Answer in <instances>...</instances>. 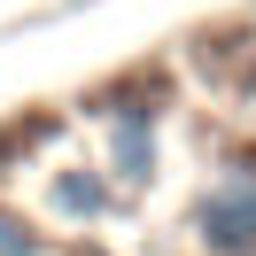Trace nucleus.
<instances>
[{
  "label": "nucleus",
  "mask_w": 256,
  "mask_h": 256,
  "mask_svg": "<svg viewBox=\"0 0 256 256\" xmlns=\"http://www.w3.org/2000/svg\"><path fill=\"white\" fill-rule=\"evenodd\" d=\"M116 210H124V194L109 186V171H101L94 156H54V163H39L32 218L47 225V233H101Z\"/></svg>",
  "instance_id": "3"
},
{
  "label": "nucleus",
  "mask_w": 256,
  "mask_h": 256,
  "mask_svg": "<svg viewBox=\"0 0 256 256\" xmlns=\"http://www.w3.org/2000/svg\"><path fill=\"white\" fill-rule=\"evenodd\" d=\"M194 256H256V148L225 156L186 202Z\"/></svg>",
  "instance_id": "2"
},
{
  "label": "nucleus",
  "mask_w": 256,
  "mask_h": 256,
  "mask_svg": "<svg viewBox=\"0 0 256 256\" xmlns=\"http://www.w3.org/2000/svg\"><path fill=\"white\" fill-rule=\"evenodd\" d=\"M163 94L148 78H116L86 101V124H94V163L109 171V186L124 202H140L163 178Z\"/></svg>",
  "instance_id": "1"
},
{
  "label": "nucleus",
  "mask_w": 256,
  "mask_h": 256,
  "mask_svg": "<svg viewBox=\"0 0 256 256\" xmlns=\"http://www.w3.org/2000/svg\"><path fill=\"white\" fill-rule=\"evenodd\" d=\"M0 256H62V233H47L24 202L0 194Z\"/></svg>",
  "instance_id": "4"
}]
</instances>
